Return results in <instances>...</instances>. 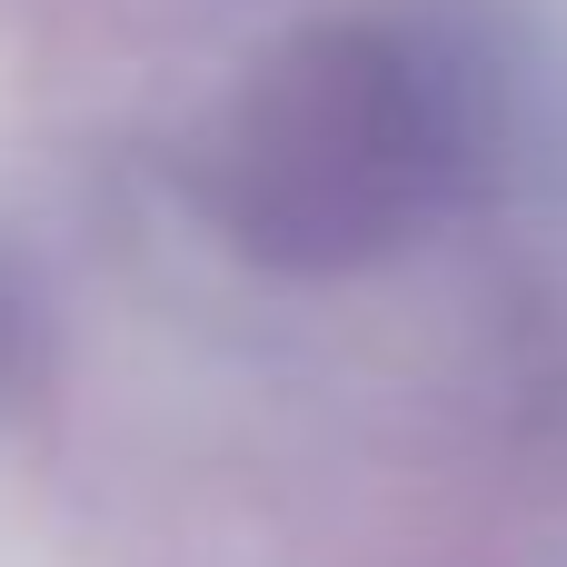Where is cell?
I'll return each mask as SVG.
<instances>
[{
  "label": "cell",
  "instance_id": "obj_1",
  "mask_svg": "<svg viewBox=\"0 0 567 567\" xmlns=\"http://www.w3.org/2000/svg\"><path fill=\"white\" fill-rule=\"evenodd\" d=\"M439 179H449V100L379 30H329L269 60L219 150L229 229L289 269L389 249L439 199Z\"/></svg>",
  "mask_w": 567,
  "mask_h": 567
}]
</instances>
